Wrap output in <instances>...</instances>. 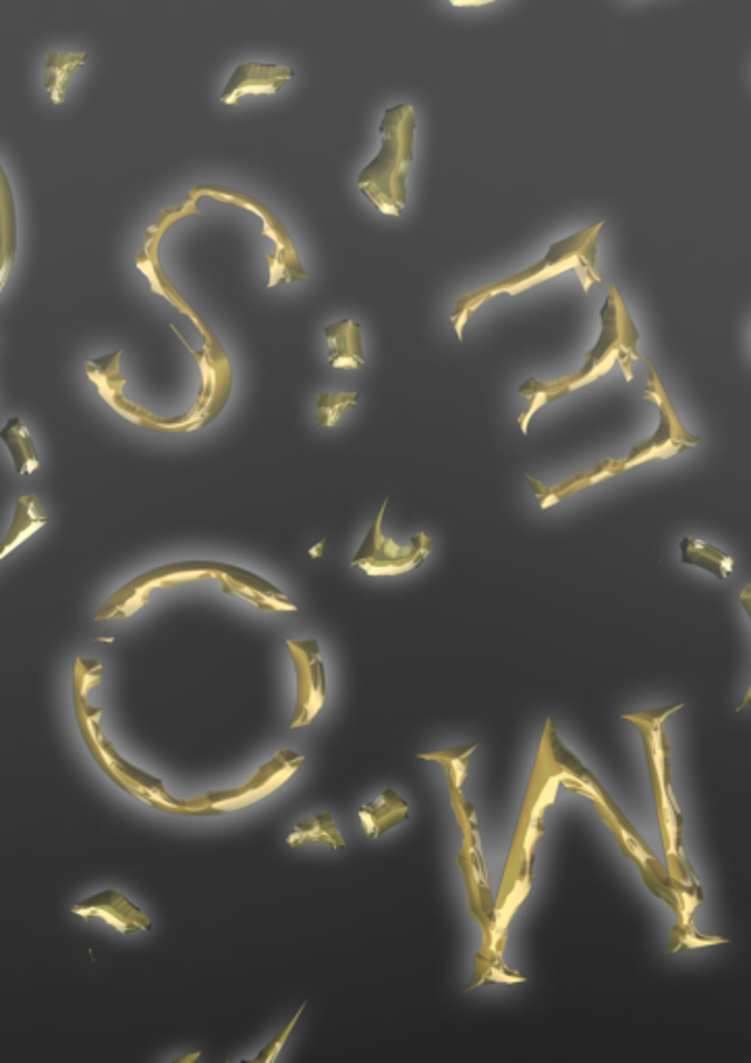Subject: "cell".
<instances>
[{
	"mask_svg": "<svg viewBox=\"0 0 751 1063\" xmlns=\"http://www.w3.org/2000/svg\"><path fill=\"white\" fill-rule=\"evenodd\" d=\"M675 939L671 943L669 952L673 954L676 949H695V947H704V945H719V943H727V939H721V937H704L700 935L693 926H690L685 931V925L675 926L673 931Z\"/></svg>",
	"mask_w": 751,
	"mask_h": 1063,
	"instance_id": "e0dca14e",
	"label": "cell"
},
{
	"mask_svg": "<svg viewBox=\"0 0 751 1063\" xmlns=\"http://www.w3.org/2000/svg\"><path fill=\"white\" fill-rule=\"evenodd\" d=\"M330 345V366L355 371L364 366V345H362V326L352 321H340L326 326L324 331Z\"/></svg>",
	"mask_w": 751,
	"mask_h": 1063,
	"instance_id": "9c48e42d",
	"label": "cell"
},
{
	"mask_svg": "<svg viewBox=\"0 0 751 1063\" xmlns=\"http://www.w3.org/2000/svg\"><path fill=\"white\" fill-rule=\"evenodd\" d=\"M362 817H369L368 829L374 837L388 831L393 825L407 818V804L395 791H384L383 798L362 810Z\"/></svg>",
	"mask_w": 751,
	"mask_h": 1063,
	"instance_id": "9a60e30c",
	"label": "cell"
},
{
	"mask_svg": "<svg viewBox=\"0 0 751 1063\" xmlns=\"http://www.w3.org/2000/svg\"><path fill=\"white\" fill-rule=\"evenodd\" d=\"M602 227H604V223L600 220V223L587 227V229L573 233L567 239L554 242L551 249H549V254H546L540 263L534 264V266L525 268V270L513 275V277L503 278V280H498V283H492L488 287H482V289H477V292L467 293V295L460 297L457 304H455V312H453V316H451V321L455 324V331H457V337L463 339V326L472 318V314H474L484 302L492 299L494 295H503V293H506V295H517V293L525 292L527 287H536L540 283L559 277L561 273H567V270H575L577 277L582 280L583 292H590L592 283H600V280H602L599 263H596L599 237Z\"/></svg>",
	"mask_w": 751,
	"mask_h": 1063,
	"instance_id": "6da1fadb",
	"label": "cell"
},
{
	"mask_svg": "<svg viewBox=\"0 0 751 1063\" xmlns=\"http://www.w3.org/2000/svg\"><path fill=\"white\" fill-rule=\"evenodd\" d=\"M600 323H602L600 339L585 354V364H583L582 371L575 372L573 376H567V378L551 381V383H542L537 378H530L527 383L520 386L517 393L522 397H532L536 393H565V395H569L575 388L590 385V374L596 371L600 364H604L611 355H619L621 350H628L629 354L633 355L635 360L642 357L638 352L640 331H638V326L629 314L623 295L619 293L614 285H609V297L600 309Z\"/></svg>",
	"mask_w": 751,
	"mask_h": 1063,
	"instance_id": "3957f363",
	"label": "cell"
},
{
	"mask_svg": "<svg viewBox=\"0 0 751 1063\" xmlns=\"http://www.w3.org/2000/svg\"><path fill=\"white\" fill-rule=\"evenodd\" d=\"M201 196L235 204V206H241V208H247V210L261 216V220H264L261 235L273 237L276 244L275 252L268 256V266H270V275H273L270 287H276L285 280L307 278L306 270L302 268L299 258H297V249L293 244L291 235L287 232V227L283 225V220L266 204L256 200L254 196H247L244 191H237V189H230V187L210 186V184L194 187L189 191L187 200H200Z\"/></svg>",
	"mask_w": 751,
	"mask_h": 1063,
	"instance_id": "5b68a950",
	"label": "cell"
},
{
	"mask_svg": "<svg viewBox=\"0 0 751 1063\" xmlns=\"http://www.w3.org/2000/svg\"><path fill=\"white\" fill-rule=\"evenodd\" d=\"M88 62V52H55L50 50L45 61V88L55 105H62L71 78Z\"/></svg>",
	"mask_w": 751,
	"mask_h": 1063,
	"instance_id": "8fae6325",
	"label": "cell"
},
{
	"mask_svg": "<svg viewBox=\"0 0 751 1063\" xmlns=\"http://www.w3.org/2000/svg\"><path fill=\"white\" fill-rule=\"evenodd\" d=\"M0 275H2V285L11 275V268L16 263L17 254V213L16 200H13V189L9 184V177L4 169L0 170Z\"/></svg>",
	"mask_w": 751,
	"mask_h": 1063,
	"instance_id": "30bf717a",
	"label": "cell"
},
{
	"mask_svg": "<svg viewBox=\"0 0 751 1063\" xmlns=\"http://www.w3.org/2000/svg\"><path fill=\"white\" fill-rule=\"evenodd\" d=\"M453 7H484V4H492L496 0H448Z\"/></svg>",
	"mask_w": 751,
	"mask_h": 1063,
	"instance_id": "d6986e66",
	"label": "cell"
},
{
	"mask_svg": "<svg viewBox=\"0 0 751 1063\" xmlns=\"http://www.w3.org/2000/svg\"><path fill=\"white\" fill-rule=\"evenodd\" d=\"M415 110L397 105L384 110L381 152L357 175L362 194L384 215H403L407 204V175L414 165Z\"/></svg>",
	"mask_w": 751,
	"mask_h": 1063,
	"instance_id": "7a4b0ae2",
	"label": "cell"
},
{
	"mask_svg": "<svg viewBox=\"0 0 751 1063\" xmlns=\"http://www.w3.org/2000/svg\"><path fill=\"white\" fill-rule=\"evenodd\" d=\"M295 76L291 67L270 62H241L230 76L220 102L239 105L246 96H275Z\"/></svg>",
	"mask_w": 751,
	"mask_h": 1063,
	"instance_id": "52a82bcc",
	"label": "cell"
},
{
	"mask_svg": "<svg viewBox=\"0 0 751 1063\" xmlns=\"http://www.w3.org/2000/svg\"><path fill=\"white\" fill-rule=\"evenodd\" d=\"M47 515L42 513V509L38 505L33 494L17 499L16 515H13V522H11L7 537L2 540L0 557L4 559L16 549L17 544L26 542L33 532H38L42 525H47Z\"/></svg>",
	"mask_w": 751,
	"mask_h": 1063,
	"instance_id": "7c38bea8",
	"label": "cell"
},
{
	"mask_svg": "<svg viewBox=\"0 0 751 1063\" xmlns=\"http://www.w3.org/2000/svg\"><path fill=\"white\" fill-rule=\"evenodd\" d=\"M681 563L710 571L719 580H727L733 573V559L702 540H681Z\"/></svg>",
	"mask_w": 751,
	"mask_h": 1063,
	"instance_id": "5bb4252c",
	"label": "cell"
},
{
	"mask_svg": "<svg viewBox=\"0 0 751 1063\" xmlns=\"http://www.w3.org/2000/svg\"><path fill=\"white\" fill-rule=\"evenodd\" d=\"M0 436H2V443L11 451V457H13L19 476H30L31 472H36L40 467L38 451H36L30 432L26 429V424L21 422V417H11L7 422V426L2 429Z\"/></svg>",
	"mask_w": 751,
	"mask_h": 1063,
	"instance_id": "4fadbf2b",
	"label": "cell"
},
{
	"mask_svg": "<svg viewBox=\"0 0 751 1063\" xmlns=\"http://www.w3.org/2000/svg\"><path fill=\"white\" fill-rule=\"evenodd\" d=\"M623 474L621 472V465L616 460H602V462L596 463L590 472H583V474H575L571 479L556 484V486H551L546 489L544 484H540L537 480L530 479L527 476V482H530V489L536 493L537 499H540V508L549 509L561 501H565L569 496H573L575 493H580L583 489L587 486H594L596 482H602V480L611 479V476H619Z\"/></svg>",
	"mask_w": 751,
	"mask_h": 1063,
	"instance_id": "ba28073f",
	"label": "cell"
},
{
	"mask_svg": "<svg viewBox=\"0 0 751 1063\" xmlns=\"http://www.w3.org/2000/svg\"><path fill=\"white\" fill-rule=\"evenodd\" d=\"M357 393H328L323 391L316 403V426H337L343 416L357 401Z\"/></svg>",
	"mask_w": 751,
	"mask_h": 1063,
	"instance_id": "2e32d148",
	"label": "cell"
},
{
	"mask_svg": "<svg viewBox=\"0 0 751 1063\" xmlns=\"http://www.w3.org/2000/svg\"><path fill=\"white\" fill-rule=\"evenodd\" d=\"M739 601H741V604H743V609H745V613H748V617H750V621H751V585H748V588L743 590V594H741V599H739ZM750 705H751V688H750V692H748V696H745V700H743V702L739 705V709L737 710H743L745 709V707H750Z\"/></svg>",
	"mask_w": 751,
	"mask_h": 1063,
	"instance_id": "ac0fdd59",
	"label": "cell"
},
{
	"mask_svg": "<svg viewBox=\"0 0 751 1063\" xmlns=\"http://www.w3.org/2000/svg\"><path fill=\"white\" fill-rule=\"evenodd\" d=\"M386 501L378 518L369 528L368 537L362 542L357 555L353 557V568L366 571L368 575H401L417 570L432 551V540L426 534H415L407 547H401L395 540L384 539L383 518Z\"/></svg>",
	"mask_w": 751,
	"mask_h": 1063,
	"instance_id": "8992f818",
	"label": "cell"
},
{
	"mask_svg": "<svg viewBox=\"0 0 751 1063\" xmlns=\"http://www.w3.org/2000/svg\"><path fill=\"white\" fill-rule=\"evenodd\" d=\"M645 364H648V368H650V381H648V386H645L644 400L654 403V405L659 407V431L654 432L650 439H645L642 443H635V445L631 447L628 457L619 462L621 472H625L628 467L642 465V463L645 462L675 457L679 453H685L688 449L698 447V445H704L705 443L704 436L691 434V432L681 424V417L676 414L675 405H673V401H671L666 388H664L662 381H660L659 371H656L654 362H652L650 357H645Z\"/></svg>",
	"mask_w": 751,
	"mask_h": 1063,
	"instance_id": "277c9868",
	"label": "cell"
}]
</instances>
